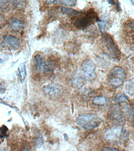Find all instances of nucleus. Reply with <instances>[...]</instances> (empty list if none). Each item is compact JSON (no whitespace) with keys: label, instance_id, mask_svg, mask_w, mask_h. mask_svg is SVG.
Returning <instances> with one entry per match:
<instances>
[{"label":"nucleus","instance_id":"6e6552de","mask_svg":"<svg viewBox=\"0 0 134 151\" xmlns=\"http://www.w3.org/2000/svg\"><path fill=\"white\" fill-rule=\"evenodd\" d=\"M110 116L114 121L120 124L124 122L125 118L120 107L115 105L112 106L110 110Z\"/></svg>","mask_w":134,"mask_h":151},{"label":"nucleus","instance_id":"f03ea898","mask_svg":"<svg viewBox=\"0 0 134 151\" xmlns=\"http://www.w3.org/2000/svg\"><path fill=\"white\" fill-rule=\"evenodd\" d=\"M101 119L96 114L84 113L79 116L76 119V124L82 128L87 130L93 129L99 126Z\"/></svg>","mask_w":134,"mask_h":151},{"label":"nucleus","instance_id":"f8f14e48","mask_svg":"<svg viewBox=\"0 0 134 151\" xmlns=\"http://www.w3.org/2000/svg\"><path fill=\"white\" fill-rule=\"evenodd\" d=\"M7 40L8 43L13 48H17L19 47L20 42L19 39L16 37L14 35H9L7 38Z\"/></svg>","mask_w":134,"mask_h":151},{"label":"nucleus","instance_id":"a211bd4d","mask_svg":"<svg viewBox=\"0 0 134 151\" xmlns=\"http://www.w3.org/2000/svg\"><path fill=\"white\" fill-rule=\"evenodd\" d=\"M123 109L125 111L126 113L127 114L130 116L133 117V111L131 107L130 106H128L127 104H123Z\"/></svg>","mask_w":134,"mask_h":151},{"label":"nucleus","instance_id":"2eb2a0df","mask_svg":"<svg viewBox=\"0 0 134 151\" xmlns=\"http://www.w3.org/2000/svg\"><path fill=\"white\" fill-rule=\"evenodd\" d=\"M97 22L100 30L104 33L109 27V21L105 19L102 18L101 20L99 19Z\"/></svg>","mask_w":134,"mask_h":151},{"label":"nucleus","instance_id":"4468645a","mask_svg":"<svg viewBox=\"0 0 134 151\" xmlns=\"http://www.w3.org/2000/svg\"><path fill=\"white\" fill-rule=\"evenodd\" d=\"M18 73L21 81H23L25 80L27 75L26 68L24 63L20 64L19 66Z\"/></svg>","mask_w":134,"mask_h":151},{"label":"nucleus","instance_id":"7ed1b4c3","mask_svg":"<svg viewBox=\"0 0 134 151\" xmlns=\"http://www.w3.org/2000/svg\"><path fill=\"white\" fill-rule=\"evenodd\" d=\"M102 39L105 47L110 57L114 60L117 61L120 60L121 57L120 52L112 37L110 34L104 32L102 35Z\"/></svg>","mask_w":134,"mask_h":151},{"label":"nucleus","instance_id":"aec40b11","mask_svg":"<svg viewBox=\"0 0 134 151\" xmlns=\"http://www.w3.org/2000/svg\"><path fill=\"white\" fill-rule=\"evenodd\" d=\"M13 4L14 6L17 8H23L24 6L25 1H12Z\"/></svg>","mask_w":134,"mask_h":151},{"label":"nucleus","instance_id":"39448f33","mask_svg":"<svg viewBox=\"0 0 134 151\" xmlns=\"http://www.w3.org/2000/svg\"><path fill=\"white\" fill-rule=\"evenodd\" d=\"M81 70L84 78L92 80L96 78V65L93 61L90 60H86L82 63Z\"/></svg>","mask_w":134,"mask_h":151},{"label":"nucleus","instance_id":"5701e85b","mask_svg":"<svg viewBox=\"0 0 134 151\" xmlns=\"http://www.w3.org/2000/svg\"><path fill=\"white\" fill-rule=\"evenodd\" d=\"M3 90H4V89H3V87L2 86V85L0 84V93L3 91Z\"/></svg>","mask_w":134,"mask_h":151},{"label":"nucleus","instance_id":"412c9836","mask_svg":"<svg viewBox=\"0 0 134 151\" xmlns=\"http://www.w3.org/2000/svg\"><path fill=\"white\" fill-rule=\"evenodd\" d=\"M10 1H0V7L3 8H7L10 4Z\"/></svg>","mask_w":134,"mask_h":151},{"label":"nucleus","instance_id":"20e7f679","mask_svg":"<svg viewBox=\"0 0 134 151\" xmlns=\"http://www.w3.org/2000/svg\"><path fill=\"white\" fill-rule=\"evenodd\" d=\"M125 76V71L122 67L120 66H115L109 73V83L114 87H120L123 84Z\"/></svg>","mask_w":134,"mask_h":151},{"label":"nucleus","instance_id":"b1692460","mask_svg":"<svg viewBox=\"0 0 134 151\" xmlns=\"http://www.w3.org/2000/svg\"><path fill=\"white\" fill-rule=\"evenodd\" d=\"M2 19V17L1 15V14H0V22H1V21Z\"/></svg>","mask_w":134,"mask_h":151},{"label":"nucleus","instance_id":"dca6fc26","mask_svg":"<svg viewBox=\"0 0 134 151\" xmlns=\"http://www.w3.org/2000/svg\"><path fill=\"white\" fill-rule=\"evenodd\" d=\"M53 2L55 3L67 6H73L76 5V1L73 0H64V1H52Z\"/></svg>","mask_w":134,"mask_h":151},{"label":"nucleus","instance_id":"423d86ee","mask_svg":"<svg viewBox=\"0 0 134 151\" xmlns=\"http://www.w3.org/2000/svg\"><path fill=\"white\" fill-rule=\"evenodd\" d=\"M43 90L46 94L51 98L59 97L63 92L62 87L54 83H50L44 86Z\"/></svg>","mask_w":134,"mask_h":151},{"label":"nucleus","instance_id":"1a4fd4ad","mask_svg":"<svg viewBox=\"0 0 134 151\" xmlns=\"http://www.w3.org/2000/svg\"><path fill=\"white\" fill-rule=\"evenodd\" d=\"M34 60L40 71L41 72L49 71L47 64L43 56L37 54L35 56Z\"/></svg>","mask_w":134,"mask_h":151},{"label":"nucleus","instance_id":"9b49d317","mask_svg":"<svg viewBox=\"0 0 134 151\" xmlns=\"http://www.w3.org/2000/svg\"><path fill=\"white\" fill-rule=\"evenodd\" d=\"M61 11L63 14H66L69 16H73L77 17L81 15L83 13L75 10L71 8L66 7H62L61 8Z\"/></svg>","mask_w":134,"mask_h":151},{"label":"nucleus","instance_id":"9d476101","mask_svg":"<svg viewBox=\"0 0 134 151\" xmlns=\"http://www.w3.org/2000/svg\"><path fill=\"white\" fill-rule=\"evenodd\" d=\"M10 27L16 30H20L24 27V22L17 18L10 19L9 22Z\"/></svg>","mask_w":134,"mask_h":151},{"label":"nucleus","instance_id":"0eeeda50","mask_svg":"<svg viewBox=\"0 0 134 151\" xmlns=\"http://www.w3.org/2000/svg\"><path fill=\"white\" fill-rule=\"evenodd\" d=\"M122 129L120 126H114L107 130L104 134L106 140H112L118 138L122 134Z\"/></svg>","mask_w":134,"mask_h":151},{"label":"nucleus","instance_id":"393cba45","mask_svg":"<svg viewBox=\"0 0 134 151\" xmlns=\"http://www.w3.org/2000/svg\"><path fill=\"white\" fill-rule=\"evenodd\" d=\"M3 61V60L1 59L0 58V63H1Z\"/></svg>","mask_w":134,"mask_h":151},{"label":"nucleus","instance_id":"4be33fe9","mask_svg":"<svg viewBox=\"0 0 134 151\" xmlns=\"http://www.w3.org/2000/svg\"><path fill=\"white\" fill-rule=\"evenodd\" d=\"M102 151H120L119 150L116 149V148H111V147H104L102 150Z\"/></svg>","mask_w":134,"mask_h":151},{"label":"nucleus","instance_id":"f3484780","mask_svg":"<svg viewBox=\"0 0 134 151\" xmlns=\"http://www.w3.org/2000/svg\"><path fill=\"white\" fill-rule=\"evenodd\" d=\"M93 103L96 105H102L106 102V99L103 96H97L95 97L93 99Z\"/></svg>","mask_w":134,"mask_h":151},{"label":"nucleus","instance_id":"6ab92c4d","mask_svg":"<svg viewBox=\"0 0 134 151\" xmlns=\"http://www.w3.org/2000/svg\"><path fill=\"white\" fill-rule=\"evenodd\" d=\"M128 97L124 94H118L116 97V101L118 102L128 101Z\"/></svg>","mask_w":134,"mask_h":151},{"label":"nucleus","instance_id":"ddd939ff","mask_svg":"<svg viewBox=\"0 0 134 151\" xmlns=\"http://www.w3.org/2000/svg\"><path fill=\"white\" fill-rule=\"evenodd\" d=\"M133 79L129 80L125 84V89L126 93L130 97L133 96L134 87Z\"/></svg>","mask_w":134,"mask_h":151},{"label":"nucleus","instance_id":"f257e3e1","mask_svg":"<svg viewBox=\"0 0 134 151\" xmlns=\"http://www.w3.org/2000/svg\"><path fill=\"white\" fill-rule=\"evenodd\" d=\"M99 19L98 15L93 8H90L85 13L76 17L74 25L78 29H83L97 22Z\"/></svg>","mask_w":134,"mask_h":151}]
</instances>
